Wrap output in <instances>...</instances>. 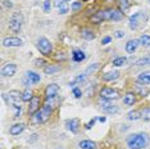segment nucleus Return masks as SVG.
I'll return each mask as SVG.
<instances>
[{
    "instance_id": "obj_41",
    "label": "nucleus",
    "mask_w": 150,
    "mask_h": 149,
    "mask_svg": "<svg viewBox=\"0 0 150 149\" xmlns=\"http://www.w3.org/2000/svg\"><path fill=\"white\" fill-rule=\"evenodd\" d=\"M63 4H66L63 0H55V3H54V6H57V8H60Z\"/></svg>"
},
{
    "instance_id": "obj_24",
    "label": "nucleus",
    "mask_w": 150,
    "mask_h": 149,
    "mask_svg": "<svg viewBox=\"0 0 150 149\" xmlns=\"http://www.w3.org/2000/svg\"><path fill=\"white\" fill-rule=\"evenodd\" d=\"M127 118L129 121H136V120H140L141 118V113H140V111H131L128 113Z\"/></svg>"
},
{
    "instance_id": "obj_4",
    "label": "nucleus",
    "mask_w": 150,
    "mask_h": 149,
    "mask_svg": "<svg viewBox=\"0 0 150 149\" xmlns=\"http://www.w3.org/2000/svg\"><path fill=\"white\" fill-rule=\"evenodd\" d=\"M53 112V108L49 106V104H45V106H42L40 108V111L37 112L33 117V123H45L47 120L50 118V114H52Z\"/></svg>"
},
{
    "instance_id": "obj_42",
    "label": "nucleus",
    "mask_w": 150,
    "mask_h": 149,
    "mask_svg": "<svg viewBox=\"0 0 150 149\" xmlns=\"http://www.w3.org/2000/svg\"><path fill=\"white\" fill-rule=\"evenodd\" d=\"M112 41V37H109V36H107V37H104L103 40H101V44H103V45H107L108 43H110Z\"/></svg>"
},
{
    "instance_id": "obj_7",
    "label": "nucleus",
    "mask_w": 150,
    "mask_h": 149,
    "mask_svg": "<svg viewBox=\"0 0 150 149\" xmlns=\"http://www.w3.org/2000/svg\"><path fill=\"white\" fill-rule=\"evenodd\" d=\"M100 98L108 100H117L121 98V95H119V91L113 87H103L100 90Z\"/></svg>"
},
{
    "instance_id": "obj_46",
    "label": "nucleus",
    "mask_w": 150,
    "mask_h": 149,
    "mask_svg": "<svg viewBox=\"0 0 150 149\" xmlns=\"http://www.w3.org/2000/svg\"><path fill=\"white\" fill-rule=\"evenodd\" d=\"M99 121H100V122H105V117H99L98 118Z\"/></svg>"
},
{
    "instance_id": "obj_31",
    "label": "nucleus",
    "mask_w": 150,
    "mask_h": 149,
    "mask_svg": "<svg viewBox=\"0 0 150 149\" xmlns=\"http://www.w3.org/2000/svg\"><path fill=\"white\" fill-rule=\"evenodd\" d=\"M85 77H86V74H81V76H77L76 77V79H74L73 81H72V82H71L69 84V85H72V86H74V85H76V84H80V82H82V81L85 80Z\"/></svg>"
},
{
    "instance_id": "obj_19",
    "label": "nucleus",
    "mask_w": 150,
    "mask_h": 149,
    "mask_svg": "<svg viewBox=\"0 0 150 149\" xmlns=\"http://www.w3.org/2000/svg\"><path fill=\"white\" fill-rule=\"evenodd\" d=\"M119 71H110V72H107L103 76V80L104 81H114V80H117L118 77H119Z\"/></svg>"
},
{
    "instance_id": "obj_36",
    "label": "nucleus",
    "mask_w": 150,
    "mask_h": 149,
    "mask_svg": "<svg viewBox=\"0 0 150 149\" xmlns=\"http://www.w3.org/2000/svg\"><path fill=\"white\" fill-rule=\"evenodd\" d=\"M81 6H82V3L81 1H74L71 8H72V11L76 12V11H78V9H81Z\"/></svg>"
},
{
    "instance_id": "obj_28",
    "label": "nucleus",
    "mask_w": 150,
    "mask_h": 149,
    "mask_svg": "<svg viewBox=\"0 0 150 149\" xmlns=\"http://www.w3.org/2000/svg\"><path fill=\"white\" fill-rule=\"evenodd\" d=\"M149 64H150V55L140 58L137 62H136V66H149Z\"/></svg>"
},
{
    "instance_id": "obj_38",
    "label": "nucleus",
    "mask_w": 150,
    "mask_h": 149,
    "mask_svg": "<svg viewBox=\"0 0 150 149\" xmlns=\"http://www.w3.org/2000/svg\"><path fill=\"white\" fill-rule=\"evenodd\" d=\"M50 0H45V1H44V11L45 12H49L50 9H52V4H50Z\"/></svg>"
},
{
    "instance_id": "obj_33",
    "label": "nucleus",
    "mask_w": 150,
    "mask_h": 149,
    "mask_svg": "<svg viewBox=\"0 0 150 149\" xmlns=\"http://www.w3.org/2000/svg\"><path fill=\"white\" fill-rule=\"evenodd\" d=\"M98 68H99V63H94L93 66H90V67H88V68H87L86 71H85V74H86V76H87V73H90V72L93 73L94 71H95V70H98Z\"/></svg>"
},
{
    "instance_id": "obj_43",
    "label": "nucleus",
    "mask_w": 150,
    "mask_h": 149,
    "mask_svg": "<svg viewBox=\"0 0 150 149\" xmlns=\"http://www.w3.org/2000/svg\"><path fill=\"white\" fill-rule=\"evenodd\" d=\"M3 4H4L6 8H12V6H13L12 1H9V0H3Z\"/></svg>"
},
{
    "instance_id": "obj_26",
    "label": "nucleus",
    "mask_w": 150,
    "mask_h": 149,
    "mask_svg": "<svg viewBox=\"0 0 150 149\" xmlns=\"http://www.w3.org/2000/svg\"><path fill=\"white\" fill-rule=\"evenodd\" d=\"M126 63H127V58H126V57H118V58H115L113 60V66H115V67H122V66H125Z\"/></svg>"
},
{
    "instance_id": "obj_22",
    "label": "nucleus",
    "mask_w": 150,
    "mask_h": 149,
    "mask_svg": "<svg viewBox=\"0 0 150 149\" xmlns=\"http://www.w3.org/2000/svg\"><path fill=\"white\" fill-rule=\"evenodd\" d=\"M85 58H86V55H85V53L82 50H74L72 54V59L74 62H82Z\"/></svg>"
},
{
    "instance_id": "obj_1",
    "label": "nucleus",
    "mask_w": 150,
    "mask_h": 149,
    "mask_svg": "<svg viewBox=\"0 0 150 149\" xmlns=\"http://www.w3.org/2000/svg\"><path fill=\"white\" fill-rule=\"evenodd\" d=\"M123 18V13L121 11H112V9H105V11L98 12L91 17V21L94 23H100L103 21H119Z\"/></svg>"
},
{
    "instance_id": "obj_10",
    "label": "nucleus",
    "mask_w": 150,
    "mask_h": 149,
    "mask_svg": "<svg viewBox=\"0 0 150 149\" xmlns=\"http://www.w3.org/2000/svg\"><path fill=\"white\" fill-rule=\"evenodd\" d=\"M17 72V64L16 63H6L1 68V76L4 77H12Z\"/></svg>"
},
{
    "instance_id": "obj_2",
    "label": "nucleus",
    "mask_w": 150,
    "mask_h": 149,
    "mask_svg": "<svg viewBox=\"0 0 150 149\" xmlns=\"http://www.w3.org/2000/svg\"><path fill=\"white\" fill-rule=\"evenodd\" d=\"M149 136L145 133L132 134L127 138V145L129 149H144L149 144Z\"/></svg>"
},
{
    "instance_id": "obj_8",
    "label": "nucleus",
    "mask_w": 150,
    "mask_h": 149,
    "mask_svg": "<svg viewBox=\"0 0 150 149\" xmlns=\"http://www.w3.org/2000/svg\"><path fill=\"white\" fill-rule=\"evenodd\" d=\"M144 19H145V14H144V13H141V12L135 13V14L131 16V18H129V28H131V30H136L142 22H144Z\"/></svg>"
},
{
    "instance_id": "obj_21",
    "label": "nucleus",
    "mask_w": 150,
    "mask_h": 149,
    "mask_svg": "<svg viewBox=\"0 0 150 149\" xmlns=\"http://www.w3.org/2000/svg\"><path fill=\"white\" fill-rule=\"evenodd\" d=\"M139 82L141 84H150V71H145V72H141L137 76Z\"/></svg>"
},
{
    "instance_id": "obj_12",
    "label": "nucleus",
    "mask_w": 150,
    "mask_h": 149,
    "mask_svg": "<svg viewBox=\"0 0 150 149\" xmlns=\"http://www.w3.org/2000/svg\"><path fill=\"white\" fill-rule=\"evenodd\" d=\"M59 93V86L57 84H50L47 85V87L45 89V98L46 99H52V98H55Z\"/></svg>"
},
{
    "instance_id": "obj_25",
    "label": "nucleus",
    "mask_w": 150,
    "mask_h": 149,
    "mask_svg": "<svg viewBox=\"0 0 150 149\" xmlns=\"http://www.w3.org/2000/svg\"><path fill=\"white\" fill-rule=\"evenodd\" d=\"M141 113V118L144 121H150V107H145L140 111Z\"/></svg>"
},
{
    "instance_id": "obj_5",
    "label": "nucleus",
    "mask_w": 150,
    "mask_h": 149,
    "mask_svg": "<svg viewBox=\"0 0 150 149\" xmlns=\"http://www.w3.org/2000/svg\"><path fill=\"white\" fill-rule=\"evenodd\" d=\"M22 25H23V16H22V13H19V12L13 13L12 17H11V19H9V30H11L12 32L17 33V32L21 31Z\"/></svg>"
},
{
    "instance_id": "obj_29",
    "label": "nucleus",
    "mask_w": 150,
    "mask_h": 149,
    "mask_svg": "<svg viewBox=\"0 0 150 149\" xmlns=\"http://www.w3.org/2000/svg\"><path fill=\"white\" fill-rule=\"evenodd\" d=\"M142 46H150V36L149 35H142L139 40Z\"/></svg>"
},
{
    "instance_id": "obj_13",
    "label": "nucleus",
    "mask_w": 150,
    "mask_h": 149,
    "mask_svg": "<svg viewBox=\"0 0 150 149\" xmlns=\"http://www.w3.org/2000/svg\"><path fill=\"white\" fill-rule=\"evenodd\" d=\"M40 80H41L40 74H37L36 72H33V71H28V72L26 73V79H25L26 84H37V82H40Z\"/></svg>"
},
{
    "instance_id": "obj_27",
    "label": "nucleus",
    "mask_w": 150,
    "mask_h": 149,
    "mask_svg": "<svg viewBox=\"0 0 150 149\" xmlns=\"http://www.w3.org/2000/svg\"><path fill=\"white\" fill-rule=\"evenodd\" d=\"M33 98L31 90H25L22 93V101H30Z\"/></svg>"
},
{
    "instance_id": "obj_37",
    "label": "nucleus",
    "mask_w": 150,
    "mask_h": 149,
    "mask_svg": "<svg viewBox=\"0 0 150 149\" xmlns=\"http://www.w3.org/2000/svg\"><path fill=\"white\" fill-rule=\"evenodd\" d=\"M73 95H74V98H77V99H80L81 96H82V93H81V90L78 89V87H73Z\"/></svg>"
},
{
    "instance_id": "obj_18",
    "label": "nucleus",
    "mask_w": 150,
    "mask_h": 149,
    "mask_svg": "<svg viewBox=\"0 0 150 149\" xmlns=\"http://www.w3.org/2000/svg\"><path fill=\"white\" fill-rule=\"evenodd\" d=\"M60 71V66L59 64H47V66L44 68V72L46 74H53V73H57Z\"/></svg>"
},
{
    "instance_id": "obj_44",
    "label": "nucleus",
    "mask_w": 150,
    "mask_h": 149,
    "mask_svg": "<svg viewBox=\"0 0 150 149\" xmlns=\"http://www.w3.org/2000/svg\"><path fill=\"white\" fill-rule=\"evenodd\" d=\"M95 121H96V118H94V120H91L90 122H87L86 123V128H91L94 126V123H95Z\"/></svg>"
},
{
    "instance_id": "obj_6",
    "label": "nucleus",
    "mask_w": 150,
    "mask_h": 149,
    "mask_svg": "<svg viewBox=\"0 0 150 149\" xmlns=\"http://www.w3.org/2000/svg\"><path fill=\"white\" fill-rule=\"evenodd\" d=\"M36 46H37V49H39V52L44 54V55H50V54H52V50H53L52 43H50L46 37H40V39L37 40Z\"/></svg>"
},
{
    "instance_id": "obj_34",
    "label": "nucleus",
    "mask_w": 150,
    "mask_h": 149,
    "mask_svg": "<svg viewBox=\"0 0 150 149\" xmlns=\"http://www.w3.org/2000/svg\"><path fill=\"white\" fill-rule=\"evenodd\" d=\"M119 4H121V9H122V12L127 11V9H128V6H129L128 0H121V1H119Z\"/></svg>"
},
{
    "instance_id": "obj_3",
    "label": "nucleus",
    "mask_w": 150,
    "mask_h": 149,
    "mask_svg": "<svg viewBox=\"0 0 150 149\" xmlns=\"http://www.w3.org/2000/svg\"><path fill=\"white\" fill-rule=\"evenodd\" d=\"M4 99L9 106L14 107L16 109H21V101H22V93H19L18 90H11L6 94H4Z\"/></svg>"
},
{
    "instance_id": "obj_11",
    "label": "nucleus",
    "mask_w": 150,
    "mask_h": 149,
    "mask_svg": "<svg viewBox=\"0 0 150 149\" xmlns=\"http://www.w3.org/2000/svg\"><path fill=\"white\" fill-rule=\"evenodd\" d=\"M3 45L5 46V48H17V46H21L22 45V40L19 39V37H5L4 40H3Z\"/></svg>"
},
{
    "instance_id": "obj_9",
    "label": "nucleus",
    "mask_w": 150,
    "mask_h": 149,
    "mask_svg": "<svg viewBox=\"0 0 150 149\" xmlns=\"http://www.w3.org/2000/svg\"><path fill=\"white\" fill-rule=\"evenodd\" d=\"M28 114L30 116H35L37 112L40 111V98L39 96H33L31 100L28 101Z\"/></svg>"
},
{
    "instance_id": "obj_35",
    "label": "nucleus",
    "mask_w": 150,
    "mask_h": 149,
    "mask_svg": "<svg viewBox=\"0 0 150 149\" xmlns=\"http://www.w3.org/2000/svg\"><path fill=\"white\" fill-rule=\"evenodd\" d=\"M140 86H141V85H140V84H137V85H136V89L139 90V93L141 94V96H146V95H148V93H149V90H148V89H144V87L141 89Z\"/></svg>"
},
{
    "instance_id": "obj_30",
    "label": "nucleus",
    "mask_w": 150,
    "mask_h": 149,
    "mask_svg": "<svg viewBox=\"0 0 150 149\" xmlns=\"http://www.w3.org/2000/svg\"><path fill=\"white\" fill-rule=\"evenodd\" d=\"M119 111V108L117 106H110V107H108V108H104V112L105 113H117V112Z\"/></svg>"
},
{
    "instance_id": "obj_40",
    "label": "nucleus",
    "mask_w": 150,
    "mask_h": 149,
    "mask_svg": "<svg viewBox=\"0 0 150 149\" xmlns=\"http://www.w3.org/2000/svg\"><path fill=\"white\" fill-rule=\"evenodd\" d=\"M67 12H68V6H67V4H63L59 8V13L60 14H64V13H67Z\"/></svg>"
},
{
    "instance_id": "obj_32",
    "label": "nucleus",
    "mask_w": 150,
    "mask_h": 149,
    "mask_svg": "<svg viewBox=\"0 0 150 149\" xmlns=\"http://www.w3.org/2000/svg\"><path fill=\"white\" fill-rule=\"evenodd\" d=\"M100 106H101V108H108V107H110L112 106V100H108V99H103L101 98V100H100Z\"/></svg>"
},
{
    "instance_id": "obj_39",
    "label": "nucleus",
    "mask_w": 150,
    "mask_h": 149,
    "mask_svg": "<svg viewBox=\"0 0 150 149\" xmlns=\"http://www.w3.org/2000/svg\"><path fill=\"white\" fill-rule=\"evenodd\" d=\"M114 36L117 37V39H122V37L125 36V32H123V31H121V30H117V31L114 32Z\"/></svg>"
},
{
    "instance_id": "obj_23",
    "label": "nucleus",
    "mask_w": 150,
    "mask_h": 149,
    "mask_svg": "<svg viewBox=\"0 0 150 149\" xmlns=\"http://www.w3.org/2000/svg\"><path fill=\"white\" fill-rule=\"evenodd\" d=\"M81 37L90 41V40H94L95 39V33L91 31V30H82V31H81Z\"/></svg>"
},
{
    "instance_id": "obj_45",
    "label": "nucleus",
    "mask_w": 150,
    "mask_h": 149,
    "mask_svg": "<svg viewBox=\"0 0 150 149\" xmlns=\"http://www.w3.org/2000/svg\"><path fill=\"white\" fill-rule=\"evenodd\" d=\"M35 63H36V66H42V64H45V60L44 59H36Z\"/></svg>"
},
{
    "instance_id": "obj_48",
    "label": "nucleus",
    "mask_w": 150,
    "mask_h": 149,
    "mask_svg": "<svg viewBox=\"0 0 150 149\" xmlns=\"http://www.w3.org/2000/svg\"><path fill=\"white\" fill-rule=\"evenodd\" d=\"M55 149H63V148H55Z\"/></svg>"
},
{
    "instance_id": "obj_47",
    "label": "nucleus",
    "mask_w": 150,
    "mask_h": 149,
    "mask_svg": "<svg viewBox=\"0 0 150 149\" xmlns=\"http://www.w3.org/2000/svg\"><path fill=\"white\" fill-rule=\"evenodd\" d=\"M63 1H64V3H67V1H71V0H63Z\"/></svg>"
},
{
    "instance_id": "obj_15",
    "label": "nucleus",
    "mask_w": 150,
    "mask_h": 149,
    "mask_svg": "<svg viewBox=\"0 0 150 149\" xmlns=\"http://www.w3.org/2000/svg\"><path fill=\"white\" fill-rule=\"evenodd\" d=\"M25 127H26L25 123H16V125H13V126L9 128V134L13 135V136H18L19 134L23 133Z\"/></svg>"
},
{
    "instance_id": "obj_49",
    "label": "nucleus",
    "mask_w": 150,
    "mask_h": 149,
    "mask_svg": "<svg viewBox=\"0 0 150 149\" xmlns=\"http://www.w3.org/2000/svg\"><path fill=\"white\" fill-rule=\"evenodd\" d=\"M149 1H150V0H149Z\"/></svg>"
},
{
    "instance_id": "obj_20",
    "label": "nucleus",
    "mask_w": 150,
    "mask_h": 149,
    "mask_svg": "<svg viewBox=\"0 0 150 149\" xmlns=\"http://www.w3.org/2000/svg\"><path fill=\"white\" fill-rule=\"evenodd\" d=\"M81 149H96V143L93 140H82L80 141Z\"/></svg>"
},
{
    "instance_id": "obj_17",
    "label": "nucleus",
    "mask_w": 150,
    "mask_h": 149,
    "mask_svg": "<svg viewBox=\"0 0 150 149\" xmlns=\"http://www.w3.org/2000/svg\"><path fill=\"white\" fill-rule=\"evenodd\" d=\"M123 103L126 104V106H134V104L136 103V95L134 93H127L125 94L123 96Z\"/></svg>"
},
{
    "instance_id": "obj_14",
    "label": "nucleus",
    "mask_w": 150,
    "mask_h": 149,
    "mask_svg": "<svg viewBox=\"0 0 150 149\" xmlns=\"http://www.w3.org/2000/svg\"><path fill=\"white\" fill-rule=\"evenodd\" d=\"M67 128L71 131V133L76 134L78 131V127H80V120L78 118H71V120L67 121Z\"/></svg>"
},
{
    "instance_id": "obj_16",
    "label": "nucleus",
    "mask_w": 150,
    "mask_h": 149,
    "mask_svg": "<svg viewBox=\"0 0 150 149\" xmlns=\"http://www.w3.org/2000/svg\"><path fill=\"white\" fill-rule=\"evenodd\" d=\"M139 43H140L139 40H129V41H127V44H126V52L128 54H134L140 45Z\"/></svg>"
}]
</instances>
